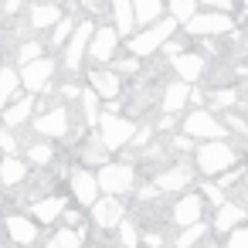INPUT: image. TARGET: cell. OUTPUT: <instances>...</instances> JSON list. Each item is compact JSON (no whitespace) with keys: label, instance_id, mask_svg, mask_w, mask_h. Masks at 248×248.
Wrapping results in <instances>:
<instances>
[{"label":"cell","instance_id":"obj_1","mask_svg":"<svg viewBox=\"0 0 248 248\" xmlns=\"http://www.w3.org/2000/svg\"><path fill=\"white\" fill-rule=\"evenodd\" d=\"M190 163H194V170L204 173V177H221L224 170H231V167L241 163V153H238L228 140H207V143H197V146H194Z\"/></svg>","mask_w":248,"mask_h":248},{"label":"cell","instance_id":"obj_2","mask_svg":"<svg viewBox=\"0 0 248 248\" xmlns=\"http://www.w3.org/2000/svg\"><path fill=\"white\" fill-rule=\"evenodd\" d=\"M180 31V24L173 21V17H163V21H156V24H150V28H140L129 41H126V51L133 55V58H140V62H146V58H153L173 34Z\"/></svg>","mask_w":248,"mask_h":248},{"label":"cell","instance_id":"obj_3","mask_svg":"<svg viewBox=\"0 0 248 248\" xmlns=\"http://www.w3.org/2000/svg\"><path fill=\"white\" fill-rule=\"evenodd\" d=\"M95 180L106 197H126L136 190V167L129 160H109L106 167L95 170Z\"/></svg>","mask_w":248,"mask_h":248},{"label":"cell","instance_id":"obj_4","mask_svg":"<svg viewBox=\"0 0 248 248\" xmlns=\"http://www.w3.org/2000/svg\"><path fill=\"white\" fill-rule=\"evenodd\" d=\"M95 133H99V140H102V146H106L109 153H119V150L129 146V140H133V133H136V123H133L126 112H102Z\"/></svg>","mask_w":248,"mask_h":248},{"label":"cell","instance_id":"obj_5","mask_svg":"<svg viewBox=\"0 0 248 248\" xmlns=\"http://www.w3.org/2000/svg\"><path fill=\"white\" fill-rule=\"evenodd\" d=\"M180 133H187L194 143H207V140H228V129H224V123L207 109V106H201V109H190L187 116H184V126H180Z\"/></svg>","mask_w":248,"mask_h":248},{"label":"cell","instance_id":"obj_6","mask_svg":"<svg viewBox=\"0 0 248 248\" xmlns=\"http://www.w3.org/2000/svg\"><path fill=\"white\" fill-rule=\"evenodd\" d=\"M238 28V21L231 14H221V11H197L187 24H184V34L187 38H221V34H231Z\"/></svg>","mask_w":248,"mask_h":248},{"label":"cell","instance_id":"obj_7","mask_svg":"<svg viewBox=\"0 0 248 248\" xmlns=\"http://www.w3.org/2000/svg\"><path fill=\"white\" fill-rule=\"evenodd\" d=\"M55 58H38V62H28V65H21L17 68V78H21V89L28 92V95H41V92H48L51 89V82H55Z\"/></svg>","mask_w":248,"mask_h":248},{"label":"cell","instance_id":"obj_8","mask_svg":"<svg viewBox=\"0 0 248 248\" xmlns=\"http://www.w3.org/2000/svg\"><path fill=\"white\" fill-rule=\"evenodd\" d=\"M92 31H95V24H92V21H78L75 34L68 38V45H65V51H62V68H65L68 75H75V72L82 68V62H85V55H89Z\"/></svg>","mask_w":248,"mask_h":248},{"label":"cell","instance_id":"obj_9","mask_svg":"<svg viewBox=\"0 0 248 248\" xmlns=\"http://www.w3.org/2000/svg\"><path fill=\"white\" fill-rule=\"evenodd\" d=\"M68 190H72V197H75L78 207H92V204L102 197L99 180H95V170H89V167H82V163L68 170Z\"/></svg>","mask_w":248,"mask_h":248},{"label":"cell","instance_id":"obj_10","mask_svg":"<svg viewBox=\"0 0 248 248\" xmlns=\"http://www.w3.org/2000/svg\"><path fill=\"white\" fill-rule=\"evenodd\" d=\"M31 129L41 136V140H62V136H68L72 133V112L65 109V106H55V109H48V112H41L34 123H31Z\"/></svg>","mask_w":248,"mask_h":248},{"label":"cell","instance_id":"obj_11","mask_svg":"<svg viewBox=\"0 0 248 248\" xmlns=\"http://www.w3.org/2000/svg\"><path fill=\"white\" fill-rule=\"evenodd\" d=\"M0 228H4V234L11 238V245H17V248H31V245H38V238H41V228H38L28 214H21V211L7 214L4 221H0Z\"/></svg>","mask_w":248,"mask_h":248},{"label":"cell","instance_id":"obj_12","mask_svg":"<svg viewBox=\"0 0 248 248\" xmlns=\"http://www.w3.org/2000/svg\"><path fill=\"white\" fill-rule=\"evenodd\" d=\"M119 34H116V28L112 24H102V28H95L92 31V41H89V58L99 65V68H106L116 55H119Z\"/></svg>","mask_w":248,"mask_h":248},{"label":"cell","instance_id":"obj_13","mask_svg":"<svg viewBox=\"0 0 248 248\" xmlns=\"http://www.w3.org/2000/svg\"><path fill=\"white\" fill-rule=\"evenodd\" d=\"M190 184H194V163H187V160H180V163H173V167H163V170L153 177V187H156L160 194H184Z\"/></svg>","mask_w":248,"mask_h":248},{"label":"cell","instance_id":"obj_14","mask_svg":"<svg viewBox=\"0 0 248 248\" xmlns=\"http://www.w3.org/2000/svg\"><path fill=\"white\" fill-rule=\"evenodd\" d=\"M204 211H207V204H204V197L197 194V190H184L180 197H177V204L170 207V224H177V228H187V224H197V221H204Z\"/></svg>","mask_w":248,"mask_h":248},{"label":"cell","instance_id":"obj_15","mask_svg":"<svg viewBox=\"0 0 248 248\" xmlns=\"http://www.w3.org/2000/svg\"><path fill=\"white\" fill-rule=\"evenodd\" d=\"M89 217H92V224L99 228V231H116L119 228V221L126 217V204H123V197H99L92 207H89Z\"/></svg>","mask_w":248,"mask_h":248},{"label":"cell","instance_id":"obj_16","mask_svg":"<svg viewBox=\"0 0 248 248\" xmlns=\"http://www.w3.org/2000/svg\"><path fill=\"white\" fill-rule=\"evenodd\" d=\"M170 68H173V75H177L180 82L194 85V82H201V78L207 75V58L197 55V51H180V55L170 58Z\"/></svg>","mask_w":248,"mask_h":248},{"label":"cell","instance_id":"obj_17","mask_svg":"<svg viewBox=\"0 0 248 248\" xmlns=\"http://www.w3.org/2000/svg\"><path fill=\"white\" fill-rule=\"evenodd\" d=\"M89 89L102 99V102H112L123 95V75H116L112 68H92L89 72Z\"/></svg>","mask_w":248,"mask_h":248},{"label":"cell","instance_id":"obj_18","mask_svg":"<svg viewBox=\"0 0 248 248\" xmlns=\"http://www.w3.org/2000/svg\"><path fill=\"white\" fill-rule=\"evenodd\" d=\"M68 207V201L62 197V194H48V197H38V201H31V221L41 228V224H55V221H62V211Z\"/></svg>","mask_w":248,"mask_h":248},{"label":"cell","instance_id":"obj_19","mask_svg":"<svg viewBox=\"0 0 248 248\" xmlns=\"http://www.w3.org/2000/svg\"><path fill=\"white\" fill-rule=\"evenodd\" d=\"M187 106H190V85H187V82L173 78V82H167V85L160 89V109H163V116H177V112H184Z\"/></svg>","mask_w":248,"mask_h":248},{"label":"cell","instance_id":"obj_20","mask_svg":"<svg viewBox=\"0 0 248 248\" xmlns=\"http://www.w3.org/2000/svg\"><path fill=\"white\" fill-rule=\"evenodd\" d=\"M245 221H248V211H245V204H238V201H224L221 207H214L211 231H217V234H228V231L241 228Z\"/></svg>","mask_w":248,"mask_h":248},{"label":"cell","instance_id":"obj_21","mask_svg":"<svg viewBox=\"0 0 248 248\" xmlns=\"http://www.w3.org/2000/svg\"><path fill=\"white\" fill-rule=\"evenodd\" d=\"M28 173H31L28 160H21V156H0V190H17V187H24Z\"/></svg>","mask_w":248,"mask_h":248},{"label":"cell","instance_id":"obj_22","mask_svg":"<svg viewBox=\"0 0 248 248\" xmlns=\"http://www.w3.org/2000/svg\"><path fill=\"white\" fill-rule=\"evenodd\" d=\"M34 95H21V99H14L4 112H0V126H7V129H21V126H28L31 123V116H34Z\"/></svg>","mask_w":248,"mask_h":248},{"label":"cell","instance_id":"obj_23","mask_svg":"<svg viewBox=\"0 0 248 248\" xmlns=\"http://www.w3.org/2000/svg\"><path fill=\"white\" fill-rule=\"evenodd\" d=\"M109 156H112V153L102 146L99 133H85V140H82V146H78V160H82V167L99 170V167H106V163H109Z\"/></svg>","mask_w":248,"mask_h":248},{"label":"cell","instance_id":"obj_24","mask_svg":"<svg viewBox=\"0 0 248 248\" xmlns=\"http://www.w3.org/2000/svg\"><path fill=\"white\" fill-rule=\"evenodd\" d=\"M65 14H62V4H34L31 11H28V28L31 31H48V28H55L58 21H62Z\"/></svg>","mask_w":248,"mask_h":248},{"label":"cell","instance_id":"obj_25","mask_svg":"<svg viewBox=\"0 0 248 248\" xmlns=\"http://www.w3.org/2000/svg\"><path fill=\"white\" fill-rule=\"evenodd\" d=\"M109 11H112V28L119 38H133L140 28H136V17H133V7H129V0H109Z\"/></svg>","mask_w":248,"mask_h":248},{"label":"cell","instance_id":"obj_26","mask_svg":"<svg viewBox=\"0 0 248 248\" xmlns=\"http://www.w3.org/2000/svg\"><path fill=\"white\" fill-rule=\"evenodd\" d=\"M85 234L89 228H55L48 238H45V248H85Z\"/></svg>","mask_w":248,"mask_h":248},{"label":"cell","instance_id":"obj_27","mask_svg":"<svg viewBox=\"0 0 248 248\" xmlns=\"http://www.w3.org/2000/svg\"><path fill=\"white\" fill-rule=\"evenodd\" d=\"M133 7V17H136V28H150L160 21L163 14V0H129Z\"/></svg>","mask_w":248,"mask_h":248},{"label":"cell","instance_id":"obj_28","mask_svg":"<svg viewBox=\"0 0 248 248\" xmlns=\"http://www.w3.org/2000/svg\"><path fill=\"white\" fill-rule=\"evenodd\" d=\"M207 234H211V224H207V221L187 224V228H180V231H177V238H173V248H201Z\"/></svg>","mask_w":248,"mask_h":248},{"label":"cell","instance_id":"obj_29","mask_svg":"<svg viewBox=\"0 0 248 248\" xmlns=\"http://www.w3.org/2000/svg\"><path fill=\"white\" fill-rule=\"evenodd\" d=\"M21 92V78H17V68L11 65H0V112H4Z\"/></svg>","mask_w":248,"mask_h":248},{"label":"cell","instance_id":"obj_30","mask_svg":"<svg viewBox=\"0 0 248 248\" xmlns=\"http://www.w3.org/2000/svg\"><path fill=\"white\" fill-rule=\"evenodd\" d=\"M204 102L211 106V112H234L238 89H211V92H204Z\"/></svg>","mask_w":248,"mask_h":248},{"label":"cell","instance_id":"obj_31","mask_svg":"<svg viewBox=\"0 0 248 248\" xmlns=\"http://www.w3.org/2000/svg\"><path fill=\"white\" fill-rule=\"evenodd\" d=\"M24 156H28V167H38V170H45V167H51L55 163V146L48 143V140H38V143H31L28 150H24Z\"/></svg>","mask_w":248,"mask_h":248},{"label":"cell","instance_id":"obj_32","mask_svg":"<svg viewBox=\"0 0 248 248\" xmlns=\"http://www.w3.org/2000/svg\"><path fill=\"white\" fill-rule=\"evenodd\" d=\"M78 102H82V119H85V126H89V129H95V126H99V116H102V112H99V102H102V99L85 85V89H82V95H78Z\"/></svg>","mask_w":248,"mask_h":248},{"label":"cell","instance_id":"obj_33","mask_svg":"<svg viewBox=\"0 0 248 248\" xmlns=\"http://www.w3.org/2000/svg\"><path fill=\"white\" fill-rule=\"evenodd\" d=\"M116 234H119V248H140V228H136V217H123L119 221V228H116Z\"/></svg>","mask_w":248,"mask_h":248},{"label":"cell","instance_id":"obj_34","mask_svg":"<svg viewBox=\"0 0 248 248\" xmlns=\"http://www.w3.org/2000/svg\"><path fill=\"white\" fill-rule=\"evenodd\" d=\"M75 28H78V21H75V17H62V21L51 28V48H65V45H68V38L75 34Z\"/></svg>","mask_w":248,"mask_h":248},{"label":"cell","instance_id":"obj_35","mask_svg":"<svg viewBox=\"0 0 248 248\" xmlns=\"http://www.w3.org/2000/svg\"><path fill=\"white\" fill-rule=\"evenodd\" d=\"M197 194L204 197V204H207V207H221V204L228 201V194H224L214 180H197Z\"/></svg>","mask_w":248,"mask_h":248},{"label":"cell","instance_id":"obj_36","mask_svg":"<svg viewBox=\"0 0 248 248\" xmlns=\"http://www.w3.org/2000/svg\"><path fill=\"white\" fill-rule=\"evenodd\" d=\"M197 14V0H170V17L184 28L190 17Z\"/></svg>","mask_w":248,"mask_h":248},{"label":"cell","instance_id":"obj_37","mask_svg":"<svg viewBox=\"0 0 248 248\" xmlns=\"http://www.w3.org/2000/svg\"><path fill=\"white\" fill-rule=\"evenodd\" d=\"M38 58H45L41 41H21L17 45V65H28V62H38Z\"/></svg>","mask_w":248,"mask_h":248},{"label":"cell","instance_id":"obj_38","mask_svg":"<svg viewBox=\"0 0 248 248\" xmlns=\"http://www.w3.org/2000/svg\"><path fill=\"white\" fill-rule=\"evenodd\" d=\"M17 153H21L17 136H14L7 126H0V156H17Z\"/></svg>","mask_w":248,"mask_h":248},{"label":"cell","instance_id":"obj_39","mask_svg":"<svg viewBox=\"0 0 248 248\" xmlns=\"http://www.w3.org/2000/svg\"><path fill=\"white\" fill-rule=\"evenodd\" d=\"M224 248H248V224L228 231V234H224Z\"/></svg>","mask_w":248,"mask_h":248},{"label":"cell","instance_id":"obj_40","mask_svg":"<svg viewBox=\"0 0 248 248\" xmlns=\"http://www.w3.org/2000/svg\"><path fill=\"white\" fill-rule=\"evenodd\" d=\"M224 129H231L238 136H248V119L238 116V112H224Z\"/></svg>","mask_w":248,"mask_h":248},{"label":"cell","instance_id":"obj_41","mask_svg":"<svg viewBox=\"0 0 248 248\" xmlns=\"http://www.w3.org/2000/svg\"><path fill=\"white\" fill-rule=\"evenodd\" d=\"M150 140H153V126H136V133H133L129 146H133V150H140V146H146ZM129 146H126V150H129Z\"/></svg>","mask_w":248,"mask_h":248},{"label":"cell","instance_id":"obj_42","mask_svg":"<svg viewBox=\"0 0 248 248\" xmlns=\"http://www.w3.org/2000/svg\"><path fill=\"white\" fill-rule=\"evenodd\" d=\"M197 4H204L207 11H221V14H231L234 11V0H197Z\"/></svg>","mask_w":248,"mask_h":248},{"label":"cell","instance_id":"obj_43","mask_svg":"<svg viewBox=\"0 0 248 248\" xmlns=\"http://www.w3.org/2000/svg\"><path fill=\"white\" fill-rule=\"evenodd\" d=\"M170 146H173V150H184V153H194V146H197V143H194L187 133H180V136H173V140H170Z\"/></svg>","mask_w":248,"mask_h":248},{"label":"cell","instance_id":"obj_44","mask_svg":"<svg viewBox=\"0 0 248 248\" xmlns=\"http://www.w3.org/2000/svg\"><path fill=\"white\" fill-rule=\"evenodd\" d=\"M143 245L146 248H163L167 238H163V231H143Z\"/></svg>","mask_w":248,"mask_h":248},{"label":"cell","instance_id":"obj_45","mask_svg":"<svg viewBox=\"0 0 248 248\" xmlns=\"http://www.w3.org/2000/svg\"><path fill=\"white\" fill-rule=\"evenodd\" d=\"M160 51H163L167 58H173V55H180V51H184V41H177V38H170V41H167V45H163Z\"/></svg>","mask_w":248,"mask_h":248},{"label":"cell","instance_id":"obj_46","mask_svg":"<svg viewBox=\"0 0 248 248\" xmlns=\"http://www.w3.org/2000/svg\"><path fill=\"white\" fill-rule=\"evenodd\" d=\"M24 7V0H4V7H0V14H7V17H14L17 11Z\"/></svg>","mask_w":248,"mask_h":248},{"label":"cell","instance_id":"obj_47","mask_svg":"<svg viewBox=\"0 0 248 248\" xmlns=\"http://www.w3.org/2000/svg\"><path fill=\"white\" fill-rule=\"evenodd\" d=\"M245 119H248V102H245Z\"/></svg>","mask_w":248,"mask_h":248},{"label":"cell","instance_id":"obj_48","mask_svg":"<svg viewBox=\"0 0 248 248\" xmlns=\"http://www.w3.org/2000/svg\"><path fill=\"white\" fill-rule=\"evenodd\" d=\"M92 248H109V245H92Z\"/></svg>","mask_w":248,"mask_h":248},{"label":"cell","instance_id":"obj_49","mask_svg":"<svg viewBox=\"0 0 248 248\" xmlns=\"http://www.w3.org/2000/svg\"><path fill=\"white\" fill-rule=\"evenodd\" d=\"M245 187H248V170H245Z\"/></svg>","mask_w":248,"mask_h":248},{"label":"cell","instance_id":"obj_50","mask_svg":"<svg viewBox=\"0 0 248 248\" xmlns=\"http://www.w3.org/2000/svg\"><path fill=\"white\" fill-rule=\"evenodd\" d=\"M45 4H58V0H45Z\"/></svg>","mask_w":248,"mask_h":248},{"label":"cell","instance_id":"obj_51","mask_svg":"<svg viewBox=\"0 0 248 248\" xmlns=\"http://www.w3.org/2000/svg\"><path fill=\"white\" fill-rule=\"evenodd\" d=\"M241 4H245V7H248V0H241Z\"/></svg>","mask_w":248,"mask_h":248},{"label":"cell","instance_id":"obj_52","mask_svg":"<svg viewBox=\"0 0 248 248\" xmlns=\"http://www.w3.org/2000/svg\"><path fill=\"white\" fill-rule=\"evenodd\" d=\"M245 92H248V82H245Z\"/></svg>","mask_w":248,"mask_h":248},{"label":"cell","instance_id":"obj_53","mask_svg":"<svg viewBox=\"0 0 248 248\" xmlns=\"http://www.w3.org/2000/svg\"><path fill=\"white\" fill-rule=\"evenodd\" d=\"M31 248H41V245H31Z\"/></svg>","mask_w":248,"mask_h":248},{"label":"cell","instance_id":"obj_54","mask_svg":"<svg viewBox=\"0 0 248 248\" xmlns=\"http://www.w3.org/2000/svg\"><path fill=\"white\" fill-rule=\"evenodd\" d=\"M201 248H211V245H201Z\"/></svg>","mask_w":248,"mask_h":248},{"label":"cell","instance_id":"obj_55","mask_svg":"<svg viewBox=\"0 0 248 248\" xmlns=\"http://www.w3.org/2000/svg\"><path fill=\"white\" fill-rule=\"evenodd\" d=\"M0 7H4V0H0Z\"/></svg>","mask_w":248,"mask_h":248},{"label":"cell","instance_id":"obj_56","mask_svg":"<svg viewBox=\"0 0 248 248\" xmlns=\"http://www.w3.org/2000/svg\"><path fill=\"white\" fill-rule=\"evenodd\" d=\"M245 211H248V204H245Z\"/></svg>","mask_w":248,"mask_h":248}]
</instances>
